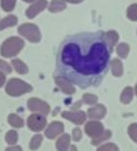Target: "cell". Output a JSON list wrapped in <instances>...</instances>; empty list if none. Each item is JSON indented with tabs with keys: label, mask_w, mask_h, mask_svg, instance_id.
<instances>
[{
	"label": "cell",
	"mask_w": 137,
	"mask_h": 151,
	"mask_svg": "<svg viewBox=\"0 0 137 151\" xmlns=\"http://www.w3.org/2000/svg\"><path fill=\"white\" fill-rule=\"evenodd\" d=\"M66 8V3L64 0H52L51 4L49 5V10L51 13H59V12H62Z\"/></svg>",
	"instance_id": "cell-16"
},
{
	"label": "cell",
	"mask_w": 137,
	"mask_h": 151,
	"mask_svg": "<svg viewBox=\"0 0 137 151\" xmlns=\"http://www.w3.org/2000/svg\"><path fill=\"white\" fill-rule=\"evenodd\" d=\"M0 70L4 71L5 74H10L11 73V66H10L8 63H5L4 60H0Z\"/></svg>",
	"instance_id": "cell-30"
},
{
	"label": "cell",
	"mask_w": 137,
	"mask_h": 151,
	"mask_svg": "<svg viewBox=\"0 0 137 151\" xmlns=\"http://www.w3.org/2000/svg\"><path fill=\"white\" fill-rule=\"evenodd\" d=\"M69 151H77V149H76V146H71Z\"/></svg>",
	"instance_id": "cell-35"
},
{
	"label": "cell",
	"mask_w": 137,
	"mask_h": 151,
	"mask_svg": "<svg viewBox=\"0 0 137 151\" xmlns=\"http://www.w3.org/2000/svg\"><path fill=\"white\" fill-rule=\"evenodd\" d=\"M5 141H6L9 145H15L16 141H18V132L15 130L9 131L6 135H5Z\"/></svg>",
	"instance_id": "cell-23"
},
{
	"label": "cell",
	"mask_w": 137,
	"mask_h": 151,
	"mask_svg": "<svg viewBox=\"0 0 137 151\" xmlns=\"http://www.w3.org/2000/svg\"><path fill=\"white\" fill-rule=\"evenodd\" d=\"M116 51L118 54V56L126 58V56L128 55V52H130V46L127 44H125V42H121V44H118Z\"/></svg>",
	"instance_id": "cell-21"
},
{
	"label": "cell",
	"mask_w": 137,
	"mask_h": 151,
	"mask_svg": "<svg viewBox=\"0 0 137 151\" xmlns=\"http://www.w3.org/2000/svg\"><path fill=\"white\" fill-rule=\"evenodd\" d=\"M55 83H56V85L59 86L60 89H61L65 94H69V95H72L75 93V88H74V85L71 84L69 80L66 79H64L61 76H57V78H55Z\"/></svg>",
	"instance_id": "cell-11"
},
{
	"label": "cell",
	"mask_w": 137,
	"mask_h": 151,
	"mask_svg": "<svg viewBox=\"0 0 137 151\" xmlns=\"http://www.w3.org/2000/svg\"><path fill=\"white\" fill-rule=\"evenodd\" d=\"M82 100H84L85 104L94 105V104H96L97 98H96L95 95H92V94H85V95H84V98H82Z\"/></svg>",
	"instance_id": "cell-28"
},
{
	"label": "cell",
	"mask_w": 137,
	"mask_h": 151,
	"mask_svg": "<svg viewBox=\"0 0 137 151\" xmlns=\"http://www.w3.org/2000/svg\"><path fill=\"white\" fill-rule=\"evenodd\" d=\"M27 126L32 131H41L46 126V119L41 114H32L27 119Z\"/></svg>",
	"instance_id": "cell-6"
},
{
	"label": "cell",
	"mask_w": 137,
	"mask_h": 151,
	"mask_svg": "<svg viewBox=\"0 0 137 151\" xmlns=\"http://www.w3.org/2000/svg\"><path fill=\"white\" fill-rule=\"evenodd\" d=\"M81 137H82V132H81L80 129L79 127L74 129L72 130V139L75 140V141H79V140H81Z\"/></svg>",
	"instance_id": "cell-31"
},
{
	"label": "cell",
	"mask_w": 137,
	"mask_h": 151,
	"mask_svg": "<svg viewBox=\"0 0 137 151\" xmlns=\"http://www.w3.org/2000/svg\"><path fill=\"white\" fill-rule=\"evenodd\" d=\"M8 122L13 127H23V125H24L23 119H21L19 115H16V114H10L8 116Z\"/></svg>",
	"instance_id": "cell-18"
},
{
	"label": "cell",
	"mask_w": 137,
	"mask_h": 151,
	"mask_svg": "<svg viewBox=\"0 0 137 151\" xmlns=\"http://www.w3.org/2000/svg\"><path fill=\"white\" fill-rule=\"evenodd\" d=\"M110 58L111 51L105 33L95 31L70 35L57 50V73L79 88L96 86L107 73Z\"/></svg>",
	"instance_id": "cell-1"
},
{
	"label": "cell",
	"mask_w": 137,
	"mask_h": 151,
	"mask_svg": "<svg viewBox=\"0 0 137 151\" xmlns=\"http://www.w3.org/2000/svg\"><path fill=\"white\" fill-rule=\"evenodd\" d=\"M32 88L26 84L23 80H19L16 78H13L9 80V83L6 85V94L10 96H21L26 93H30Z\"/></svg>",
	"instance_id": "cell-3"
},
{
	"label": "cell",
	"mask_w": 137,
	"mask_h": 151,
	"mask_svg": "<svg viewBox=\"0 0 137 151\" xmlns=\"http://www.w3.org/2000/svg\"><path fill=\"white\" fill-rule=\"evenodd\" d=\"M25 3H32V1H36V0H24Z\"/></svg>",
	"instance_id": "cell-36"
},
{
	"label": "cell",
	"mask_w": 137,
	"mask_h": 151,
	"mask_svg": "<svg viewBox=\"0 0 137 151\" xmlns=\"http://www.w3.org/2000/svg\"><path fill=\"white\" fill-rule=\"evenodd\" d=\"M127 17L130 20H137V4H132L131 6H128L127 9Z\"/></svg>",
	"instance_id": "cell-26"
},
{
	"label": "cell",
	"mask_w": 137,
	"mask_h": 151,
	"mask_svg": "<svg viewBox=\"0 0 137 151\" xmlns=\"http://www.w3.org/2000/svg\"><path fill=\"white\" fill-rule=\"evenodd\" d=\"M41 142H42V136H41V135H35V136L31 139V141H30V149L31 150L39 149Z\"/></svg>",
	"instance_id": "cell-24"
},
{
	"label": "cell",
	"mask_w": 137,
	"mask_h": 151,
	"mask_svg": "<svg viewBox=\"0 0 137 151\" xmlns=\"http://www.w3.org/2000/svg\"><path fill=\"white\" fill-rule=\"evenodd\" d=\"M46 6H47V1H46V0H37L35 4H32L31 6L26 10L25 14H26V17L29 19H32V18H35L39 13H41Z\"/></svg>",
	"instance_id": "cell-9"
},
{
	"label": "cell",
	"mask_w": 137,
	"mask_h": 151,
	"mask_svg": "<svg viewBox=\"0 0 137 151\" xmlns=\"http://www.w3.org/2000/svg\"><path fill=\"white\" fill-rule=\"evenodd\" d=\"M105 37H106V42H107L110 51H112L115 44H116L117 40H118V34L116 31H108V33L105 34Z\"/></svg>",
	"instance_id": "cell-14"
},
{
	"label": "cell",
	"mask_w": 137,
	"mask_h": 151,
	"mask_svg": "<svg viewBox=\"0 0 137 151\" xmlns=\"http://www.w3.org/2000/svg\"><path fill=\"white\" fill-rule=\"evenodd\" d=\"M16 0H1V8L5 10V12H11V10L15 8Z\"/></svg>",
	"instance_id": "cell-25"
},
{
	"label": "cell",
	"mask_w": 137,
	"mask_h": 151,
	"mask_svg": "<svg viewBox=\"0 0 137 151\" xmlns=\"http://www.w3.org/2000/svg\"><path fill=\"white\" fill-rule=\"evenodd\" d=\"M136 94H137V84H136Z\"/></svg>",
	"instance_id": "cell-37"
},
{
	"label": "cell",
	"mask_w": 137,
	"mask_h": 151,
	"mask_svg": "<svg viewBox=\"0 0 137 151\" xmlns=\"http://www.w3.org/2000/svg\"><path fill=\"white\" fill-rule=\"evenodd\" d=\"M97 151H118V147L115 144H106L98 147Z\"/></svg>",
	"instance_id": "cell-29"
},
{
	"label": "cell",
	"mask_w": 137,
	"mask_h": 151,
	"mask_svg": "<svg viewBox=\"0 0 137 151\" xmlns=\"http://www.w3.org/2000/svg\"><path fill=\"white\" fill-rule=\"evenodd\" d=\"M27 107H29V110L34 111V112H39V114H41L44 116L50 112V106H49V104H46L45 101L36 99V98H31L27 100Z\"/></svg>",
	"instance_id": "cell-5"
},
{
	"label": "cell",
	"mask_w": 137,
	"mask_h": 151,
	"mask_svg": "<svg viewBox=\"0 0 137 151\" xmlns=\"http://www.w3.org/2000/svg\"><path fill=\"white\" fill-rule=\"evenodd\" d=\"M128 135L135 142H137V124H131L128 126Z\"/></svg>",
	"instance_id": "cell-27"
},
{
	"label": "cell",
	"mask_w": 137,
	"mask_h": 151,
	"mask_svg": "<svg viewBox=\"0 0 137 151\" xmlns=\"http://www.w3.org/2000/svg\"><path fill=\"white\" fill-rule=\"evenodd\" d=\"M132 96H133V90L131 88H126L121 94V102L122 104H128L132 100Z\"/></svg>",
	"instance_id": "cell-20"
},
{
	"label": "cell",
	"mask_w": 137,
	"mask_h": 151,
	"mask_svg": "<svg viewBox=\"0 0 137 151\" xmlns=\"http://www.w3.org/2000/svg\"><path fill=\"white\" fill-rule=\"evenodd\" d=\"M18 31H19L20 35H23L24 37H26V39L29 41H31V42H39L40 41V37H41L40 30L34 24H23V25H20Z\"/></svg>",
	"instance_id": "cell-4"
},
{
	"label": "cell",
	"mask_w": 137,
	"mask_h": 151,
	"mask_svg": "<svg viewBox=\"0 0 137 151\" xmlns=\"http://www.w3.org/2000/svg\"><path fill=\"white\" fill-rule=\"evenodd\" d=\"M62 132H64V125L61 122H56V121L51 122L45 130V135L49 139H55Z\"/></svg>",
	"instance_id": "cell-10"
},
{
	"label": "cell",
	"mask_w": 137,
	"mask_h": 151,
	"mask_svg": "<svg viewBox=\"0 0 137 151\" xmlns=\"http://www.w3.org/2000/svg\"><path fill=\"white\" fill-rule=\"evenodd\" d=\"M111 70L112 74L115 76H121L123 73V68H122V63L118 60V59H115V60L111 61Z\"/></svg>",
	"instance_id": "cell-17"
},
{
	"label": "cell",
	"mask_w": 137,
	"mask_h": 151,
	"mask_svg": "<svg viewBox=\"0 0 137 151\" xmlns=\"http://www.w3.org/2000/svg\"><path fill=\"white\" fill-rule=\"evenodd\" d=\"M90 119H102L106 115V107L103 105H96L94 107L89 109V112H87Z\"/></svg>",
	"instance_id": "cell-12"
},
{
	"label": "cell",
	"mask_w": 137,
	"mask_h": 151,
	"mask_svg": "<svg viewBox=\"0 0 137 151\" xmlns=\"http://www.w3.org/2000/svg\"><path fill=\"white\" fill-rule=\"evenodd\" d=\"M23 47H24V41L20 37L13 36L3 42L1 47H0V54L4 58H13L15 55H18Z\"/></svg>",
	"instance_id": "cell-2"
},
{
	"label": "cell",
	"mask_w": 137,
	"mask_h": 151,
	"mask_svg": "<svg viewBox=\"0 0 137 151\" xmlns=\"http://www.w3.org/2000/svg\"><path fill=\"white\" fill-rule=\"evenodd\" d=\"M85 131L89 136L95 139L103 132V126H102V124L98 121H90L85 125Z\"/></svg>",
	"instance_id": "cell-7"
},
{
	"label": "cell",
	"mask_w": 137,
	"mask_h": 151,
	"mask_svg": "<svg viewBox=\"0 0 137 151\" xmlns=\"http://www.w3.org/2000/svg\"><path fill=\"white\" fill-rule=\"evenodd\" d=\"M18 24V18L15 15H9V17L4 18L3 20H0V30H3L5 28H10Z\"/></svg>",
	"instance_id": "cell-15"
},
{
	"label": "cell",
	"mask_w": 137,
	"mask_h": 151,
	"mask_svg": "<svg viewBox=\"0 0 137 151\" xmlns=\"http://www.w3.org/2000/svg\"><path fill=\"white\" fill-rule=\"evenodd\" d=\"M13 66H14V69L16 70V73L18 74H23L24 75V74L27 73V66L21 60H19V59H14L13 60Z\"/></svg>",
	"instance_id": "cell-19"
},
{
	"label": "cell",
	"mask_w": 137,
	"mask_h": 151,
	"mask_svg": "<svg viewBox=\"0 0 137 151\" xmlns=\"http://www.w3.org/2000/svg\"><path fill=\"white\" fill-rule=\"evenodd\" d=\"M62 117L72 121L76 125H81V124H84L86 120V114L82 111H64Z\"/></svg>",
	"instance_id": "cell-8"
},
{
	"label": "cell",
	"mask_w": 137,
	"mask_h": 151,
	"mask_svg": "<svg viewBox=\"0 0 137 151\" xmlns=\"http://www.w3.org/2000/svg\"><path fill=\"white\" fill-rule=\"evenodd\" d=\"M5 151H21L20 146H11V147H8Z\"/></svg>",
	"instance_id": "cell-33"
},
{
	"label": "cell",
	"mask_w": 137,
	"mask_h": 151,
	"mask_svg": "<svg viewBox=\"0 0 137 151\" xmlns=\"http://www.w3.org/2000/svg\"><path fill=\"white\" fill-rule=\"evenodd\" d=\"M65 3H71V4H79L81 1H84V0H64Z\"/></svg>",
	"instance_id": "cell-34"
},
{
	"label": "cell",
	"mask_w": 137,
	"mask_h": 151,
	"mask_svg": "<svg viewBox=\"0 0 137 151\" xmlns=\"http://www.w3.org/2000/svg\"><path fill=\"white\" fill-rule=\"evenodd\" d=\"M110 136H111V131H103L101 135H98L97 137H95L94 140H92V145H98V144H101L102 141H105V140H107V139H110Z\"/></svg>",
	"instance_id": "cell-22"
},
{
	"label": "cell",
	"mask_w": 137,
	"mask_h": 151,
	"mask_svg": "<svg viewBox=\"0 0 137 151\" xmlns=\"http://www.w3.org/2000/svg\"><path fill=\"white\" fill-rule=\"evenodd\" d=\"M70 140H71V137L69 136L67 134H65V135H62L61 137H59V140L56 141L57 151H67L69 145H70Z\"/></svg>",
	"instance_id": "cell-13"
},
{
	"label": "cell",
	"mask_w": 137,
	"mask_h": 151,
	"mask_svg": "<svg viewBox=\"0 0 137 151\" xmlns=\"http://www.w3.org/2000/svg\"><path fill=\"white\" fill-rule=\"evenodd\" d=\"M5 80H6V79H5V75H4V73L0 71V88H1V86L5 84Z\"/></svg>",
	"instance_id": "cell-32"
}]
</instances>
